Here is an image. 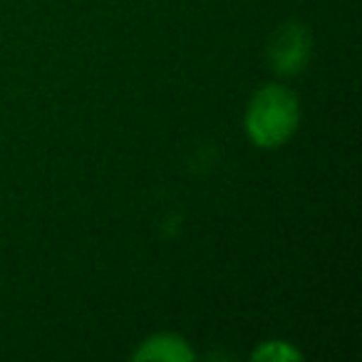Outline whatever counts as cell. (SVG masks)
<instances>
[{"label": "cell", "instance_id": "obj_2", "mask_svg": "<svg viewBox=\"0 0 362 362\" xmlns=\"http://www.w3.org/2000/svg\"><path fill=\"white\" fill-rule=\"evenodd\" d=\"M310 60V30L303 23H283L268 40V62L283 77L298 75Z\"/></svg>", "mask_w": 362, "mask_h": 362}, {"label": "cell", "instance_id": "obj_4", "mask_svg": "<svg viewBox=\"0 0 362 362\" xmlns=\"http://www.w3.org/2000/svg\"><path fill=\"white\" fill-rule=\"evenodd\" d=\"M300 352L291 347L288 342L281 340H268L253 352V360H268V362H288V360H300Z\"/></svg>", "mask_w": 362, "mask_h": 362}, {"label": "cell", "instance_id": "obj_3", "mask_svg": "<svg viewBox=\"0 0 362 362\" xmlns=\"http://www.w3.org/2000/svg\"><path fill=\"white\" fill-rule=\"evenodd\" d=\"M134 360H166V362H192L194 350L189 347V342L179 335L171 332H159V335L149 337L146 342H141L139 350L134 352Z\"/></svg>", "mask_w": 362, "mask_h": 362}, {"label": "cell", "instance_id": "obj_1", "mask_svg": "<svg viewBox=\"0 0 362 362\" xmlns=\"http://www.w3.org/2000/svg\"><path fill=\"white\" fill-rule=\"evenodd\" d=\"M300 105L283 85H266L253 95L246 112V132L261 149L283 146L298 129Z\"/></svg>", "mask_w": 362, "mask_h": 362}]
</instances>
